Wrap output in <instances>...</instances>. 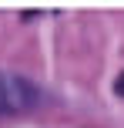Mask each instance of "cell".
Here are the masks:
<instances>
[{
	"label": "cell",
	"mask_w": 124,
	"mask_h": 128,
	"mask_svg": "<svg viewBox=\"0 0 124 128\" xmlns=\"http://www.w3.org/2000/svg\"><path fill=\"white\" fill-rule=\"evenodd\" d=\"M40 104V88L24 74L0 71V115H17Z\"/></svg>",
	"instance_id": "1"
},
{
	"label": "cell",
	"mask_w": 124,
	"mask_h": 128,
	"mask_svg": "<svg viewBox=\"0 0 124 128\" xmlns=\"http://www.w3.org/2000/svg\"><path fill=\"white\" fill-rule=\"evenodd\" d=\"M114 94H118V98H124V74H118V78H114Z\"/></svg>",
	"instance_id": "2"
}]
</instances>
